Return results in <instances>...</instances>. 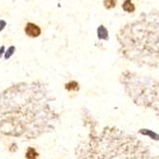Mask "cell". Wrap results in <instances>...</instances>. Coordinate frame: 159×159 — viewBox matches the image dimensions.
<instances>
[{
	"instance_id": "obj_3",
	"label": "cell",
	"mask_w": 159,
	"mask_h": 159,
	"mask_svg": "<svg viewBox=\"0 0 159 159\" xmlns=\"http://www.w3.org/2000/svg\"><path fill=\"white\" fill-rule=\"evenodd\" d=\"M120 82L136 106L152 110L159 118V79L127 70L121 74Z\"/></svg>"
},
{
	"instance_id": "obj_4",
	"label": "cell",
	"mask_w": 159,
	"mask_h": 159,
	"mask_svg": "<svg viewBox=\"0 0 159 159\" xmlns=\"http://www.w3.org/2000/svg\"><path fill=\"white\" fill-rule=\"evenodd\" d=\"M25 32L29 37H37L41 34L40 28L37 25L31 23V22L27 23V25L25 27Z\"/></svg>"
},
{
	"instance_id": "obj_11",
	"label": "cell",
	"mask_w": 159,
	"mask_h": 159,
	"mask_svg": "<svg viewBox=\"0 0 159 159\" xmlns=\"http://www.w3.org/2000/svg\"><path fill=\"white\" fill-rule=\"evenodd\" d=\"M14 50H16V47H14V46H11V47L8 49V51L6 52V55H5V59H6V60H8L9 57L13 54Z\"/></svg>"
},
{
	"instance_id": "obj_9",
	"label": "cell",
	"mask_w": 159,
	"mask_h": 159,
	"mask_svg": "<svg viewBox=\"0 0 159 159\" xmlns=\"http://www.w3.org/2000/svg\"><path fill=\"white\" fill-rule=\"evenodd\" d=\"M38 152L34 148H29L26 152V159H37Z\"/></svg>"
},
{
	"instance_id": "obj_13",
	"label": "cell",
	"mask_w": 159,
	"mask_h": 159,
	"mask_svg": "<svg viewBox=\"0 0 159 159\" xmlns=\"http://www.w3.org/2000/svg\"><path fill=\"white\" fill-rule=\"evenodd\" d=\"M3 51H4V47H1V50H0V57L3 54Z\"/></svg>"
},
{
	"instance_id": "obj_8",
	"label": "cell",
	"mask_w": 159,
	"mask_h": 159,
	"mask_svg": "<svg viewBox=\"0 0 159 159\" xmlns=\"http://www.w3.org/2000/svg\"><path fill=\"white\" fill-rule=\"evenodd\" d=\"M65 87H66V89L69 90V91H78V90H79L78 82H75V81H71V82L66 83Z\"/></svg>"
},
{
	"instance_id": "obj_7",
	"label": "cell",
	"mask_w": 159,
	"mask_h": 159,
	"mask_svg": "<svg viewBox=\"0 0 159 159\" xmlns=\"http://www.w3.org/2000/svg\"><path fill=\"white\" fill-rule=\"evenodd\" d=\"M139 133L143 134V135H147L149 136L150 138L153 139V140H159V134L155 133L154 132H152L150 129H147V128H143V129H140L139 131Z\"/></svg>"
},
{
	"instance_id": "obj_6",
	"label": "cell",
	"mask_w": 159,
	"mask_h": 159,
	"mask_svg": "<svg viewBox=\"0 0 159 159\" xmlns=\"http://www.w3.org/2000/svg\"><path fill=\"white\" fill-rule=\"evenodd\" d=\"M97 37L99 39H102V40L109 39V33H108L107 28L104 25H100L97 28Z\"/></svg>"
},
{
	"instance_id": "obj_2",
	"label": "cell",
	"mask_w": 159,
	"mask_h": 159,
	"mask_svg": "<svg viewBox=\"0 0 159 159\" xmlns=\"http://www.w3.org/2000/svg\"><path fill=\"white\" fill-rule=\"evenodd\" d=\"M75 153L76 159H159L135 136L113 127L91 133Z\"/></svg>"
},
{
	"instance_id": "obj_1",
	"label": "cell",
	"mask_w": 159,
	"mask_h": 159,
	"mask_svg": "<svg viewBox=\"0 0 159 159\" xmlns=\"http://www.w3.org/2000/svg\"><path fill=\"white\" fill-rule=\"evenodd\" d=\"M124 59L140 67L159 68V10L143 12L117 35Z\"/></svg>"
},
{
	"instance_id": "obj_10",
	"label": "cell",
	"mask_w": 159,
	"mask_h": 159,
	"mask_svg": "<svg viewBox=\"0 0 159 159\" xmlns=\"http://www.w3.org/2000/svg\"><path fill=\"white\" fill-rule=\"evenodd\" d=\"M117 1L116 0H104L103 1V5L107 10H111L113 8L116 7Z\"/></svg>"
},
{
	"instance_id": "obj_5",
	"label": "cell",
	"mask_w": 159,
	"mask_h": 159,
	"mask_svg": "<svg viewBox=\"0 0 159 159\" xmlns=\"http://www.w3.org/2000/svg\"><path fill=\"white\" fill-rule=\"evenodd\" d=\"M122 9L128 13H133L135 12V5L133 0H124L122 3Z\"/></svg>"
},
{
	"instance_id": "obj_12",
	"label": "cell",
	"mask_w": 159,
	"mask_h": 159,
	"mask_svg": "<svg viewBox=\"0 0 159 159\" xmlns=\"http://www.w3.org/2000/svg\"><path fill=\"white\" fill-rule=\"evenodd\" d=\"M6 26V22L4 20H0V32H1Z\"/></svg>"
}]
</instances>
